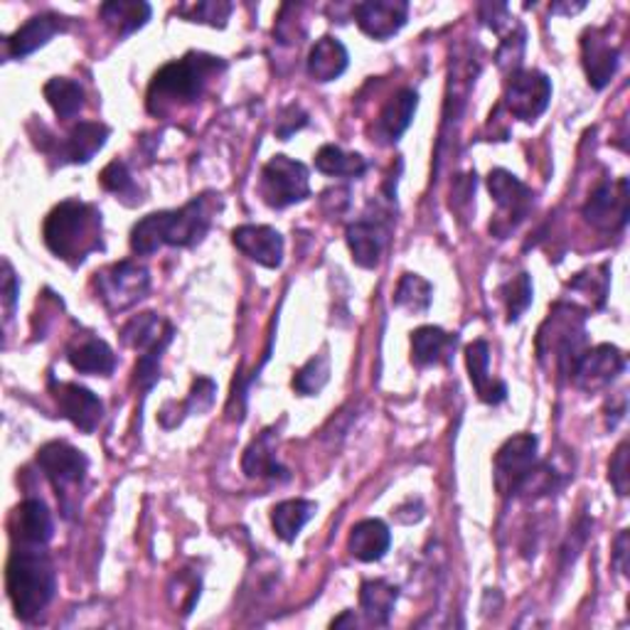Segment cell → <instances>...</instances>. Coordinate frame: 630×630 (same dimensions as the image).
<instances>
[{
    "instance_id": "obj_1",
    "label": "cell",
    "mask_w": 630,
    "mask_h": 630,
    "mask_svg": "<svg viewBox=\"0 0 630 630\" xmlns=\"http://www.w3.org/2000/svg\"><path fill=\"white\" fill-rule=\"evenodd\" d=\"M220 208V195H200V198L183 205L180 210L153 212L131 230V250L148 256L161 246H195L205 240L210 230L212 214Z\"/></svg>"
},
{
    "instance_id": "obj_2",
    "label": "cell",
    "mask_w": 630,
    "mask_h": 630,
    "mask_svg": "<svg viewBox=\"0 0 630 630\" xmlns=\"http://www.w3.org/2000/svg\"><path fill=\"white\" fill-rule=\"evenodd\" d=\"M5 588L20 621H35L45 611L57 592V574L43 546L15 544L5 566Z\"/></svg>"
},
{
    "instance_id": "obj_3",
    "label": "cell",
    "mask_w": 630,
    "mask_h": 630,
    "mask_svg": "<svg viewBox=\"0 0 630 630\" xmlns=\"http://www.w3.org/2000/svg\"><path fill=\"white\" fill-rule=\"evenodd\" d=\"M43 236L57 259L77 266L101 250V212L95 205L65 200L47 214Z\"/></svg>"
},
{
    "instance_id": "obj_4",
    "label": "cell",
    "mask_w": 630,
    "mask_h": 630,
    "mask_svg": "<svg viewBox=\"0 0 630 630\" xmlns=\"http://www.w3.org/2000/svg\"><path fill=\"white\" fill-rule=\"evenodd\" d=\"M224 69V62L220 57L190 53L183 59L168 62V65L156 71L148 89V111L163 117L175 107L192 104L202 97L205 87L217 71Z\"/></svg>"
},
{
    "instance_id": "obj_5",
    "label": "cell",
    "mask_w": 630,
    "mask_h": 630,
    "mask_svg": "<svg viewBox=\"0 0 630 630\" xmlns=\"http://www.w3.org/2000/svg\"><path fill=\"white\" fill-rule=\"evenodd\" d=\"M586 313L574 303H556L537 335V357L542 367L570 377L586 353Z\"/></svg>"
},
{
    "instance_id": "obj_6",
    "label": "cell",
    "mask_w": 630,
    "mask_h": 630,
    "mask_svg": "<svg viewBox=\"0 0 630 630\" xmlns=\"http://www.w3.org/2000/svg\"><path fill=\"white\" fill-rule=\"evenodd\" d=\"M97 298L111 313H121L146 298L151 288V274L136 262H119L95 274Z\"/></svg>"
},
{
    "instance_id": "obj_7",
    "label": "cell",
    "mask_w": 630,
    "mask_h": 630,
    "mask_svg": "<svg viewBox=\"0 0 630 630\" xmlns=\"http://www.w3.org/2000/svg\"><path fill=\"white\" fill-rule=\"evenodd\" d=\"M37 466L43 468L45 478L53 483L62 508L69 515V495H75L85 483L89 458L65 441H53L37 451Z\"/></svg>"
},
{
    "instance_id": "obj_8",
    "label": "cell",
    "mask_w": 630,
    "mask_h": 630,
    "mask_svg": "<svg viewBox=\"0 0 630 630\" xmlns=\"http://www.w3.org/2000/svg\"><path fill=\"white\" fill-rule=\"evenodd\" d=\"M259 192L268 208L284 210L296 202L311 198V183H308V168L301 161L288 156H274L264 165Z\"/></svg>"
},
{
    "instance_id": "obj_9",
    "label": "cell",
    "mask_w": 630,
    "mask_h": 630,
    "mask_svg": "<svg viewBox=\"0 0 630 630\" xmlns=\"http://www.w3.org/2000/svg\"><path fill=\"white\" fill-rule=\"evenodd\" d=\"M488 190L493 195L495 205H498V222L490 224V230L495 234L505 236L524 220L527 212L532 210L534 192L527 188L520 178H515L512 173L502 170V168L490 170Z\"/></svg>"
},
{
    "instance_id": "obj_10",
    "label": "cell",
    "mask_w": 630,
    "mask_h": 630,
    "mask_svg": "<svg viewBox=\"0 0 630 630\" xmlns=\"http://www.w3.org/2000/svg\"><path fill=\"white\" fill-rule=\"evenodd\" d=\"M537 446L540 441L532 433H518L502 443L495 453V488L500 495H515L524 480V475L532 471L537 463Z\"/></svg>"
},
{
    "instance_id": "obj_11",
    "label": "cell",
    "mask_w": 630,
    "mask_h": 630,
    "mask_svg": "<svg viewBox=\"0 0 630 630\" xmlns=\"http://www.w3.org/2000/svg\"><path fill=\"white\" fill-rule=\"evenodd\" d=\"M552 101V81L537 69L515 71L508 91H505V107L520 121H537Z\"/></svg>"
},
{
    "instance_id": "obj_12",
    "label": "cell",
    "mask_w": 630,
    "mask_h": 630,
    "mask_svg": "<svg viewBox=\"0 0 630 630\" xmlns=\"http://www.w3.org/2000/svg\"><path fill=\"white\" fill-rule=\"evenodd\" d=\"M49 389H53V397L57 401L62 417L75 423L79 431L91 433L99 427L101 419H104V405H101V399L87 387L75 385V382L53 379L49 382Z\"/></svg>"
},
{
    "instance_id": "obj_13",
    "label": "cell",
    "mask_w": 630,
    "mask_h": 630,
    "mask_svg": "<svg viewBox=\"0 0 630 630\" xmlns=\"http://www.w3.org/2000/svg\"><path fill=\"white\" fill-rule=\"evenodd\" d=\"M626 367V357L618 347L614 345H596L592 350H586L578 360V365L574 369V385L582 387L584 391H596L611 385V382L621 375Z\"/></svg>"
},
{
    "instance_id": "obj_14",
    "label": "cell",
    "mask_w": 630,
    "mask_h": 630,
    "mask_svg": "<svg viewBox=\"0 0 630 630\" xmlns=\"http://www.w3.org/2000/svg\"><path fill=\"white\" fill-rule=\"evenodd\" d=\"M586 222L598 230H618L628 222V180L601 183L584 205Z\"/></svg>"
},
{
    "instance_id": "obj_15",
    "label": "cell",
    "mask_w": 630,
    "mask_h": 630,
    "mask_svg": "<svg viewBox=\"0 0 630 630\" xmlns=\"http://www.w3.org/2000/svg\"><path fill=\"white\" fill-rule=\"evenodd\" d=\"M360 30L372 40L395 37L407 25L409 5L405 0H365L353 8Z\"/></svg>"
},
{
    "instance_id": "obj_16",
    "label": "cell",
    "mask_w": 630,
    "mask_h": 630,
    "mask_svg": "<svg viewBox=\"0 0 630 630\" xmlns=\"http://www.w3.org/2000/svg\"><path fill=\"white\" fill-rule=\"evenodd\" d=\"M232 242L244 256L266 268H278L284 262V236L274 226L242 224L232 232Z\"/></svg>"
},
{
    "instance_id": "obj_17",
    "label": "cell",
    "mask_w": 630,
    "mask_h": 630,
    "mask_svg": "<svg viewBox=\"0 0 630 630\" xmlns=\"http://www.w3.org/2000/svg\"><path fill=\"white\" fill-rule=\"evenodd\" d=\"M582 57L588 85L594 89H604L608 81L614 79L618 62H621V53H618V47H614L611 40L606 37V30L596 27L586 30L582 37Z\"/></svg>"
},
{
    "instance_id": "obj_18",
    "label": "cell",
    "mask_w": 630,
    "mask_h": 630,
    "mask_svg": "<svg viewBox=\"0 0 630 630\" xmlns=\"http://www.w3.org/2000/svg\"><path fill=\"white\" fill-rule=\"evenodd\" d=\"M53 515L43 500H25L18 505L13 520H10V534H13L15 544L45 546L53 540Z\"/></svg>"
},
{
    "instance_id": "obj_19",
    "label": "cell",
    "mask_w": 630,
    "mask_h": 630,
    "mask_svg": "<svg viewBox=\"0 0 630 630\" xmlns=\"http://www.w3.org/2000/svg\"><path fill=\"white\" fill-rule=\"evenodd\" d=\"M67 18H62L57 13H43L30 18L23 27H18L13 35L5 37V47L10 57H27L33 55L35 49L45 47L55 35L65 33L67 30Z\"/></svg>"
},
{
    "instance_id": "obj_20",
    "label": "cell",
    "mask_w": 630,
    "mask_h": 630,
    "mask_svg": "<svg viewBox=\"0 0 630 630\" xmlns=\"http://www.w3.org/2000/svg\"><path fill=\"white\" fill-rule=\"evenodd\" d=\"M458 347V335L446 330L423 325L411 333V363L419 367L449 365Z\"/></svg>"
},
{
    "instance_id": "obj_21",
    "label": "cell",
    "mask_w": 630,
    "mask_h": 630,
    "mask_svg": "<svg viewBox=\"0 0 630 630\" xmlns=\"http://www.w3.org/2000/svg\"><path fill=\"white\" fill-rule=\"evenodd\" d=\"M466 365L471 372V382L478 397L485 401V405H500L508 397V387L505 382H498L490 377L488 365H490V347L485 340H475L466 347Z\"/></svg>"
},
{
    "instance_id": "obj_22",
    "label": "cell",
    "mask_w": 630,
    "mask_h": 630,
    "mask_svg": "<svg viewBox=\"0 0 630 630\" xmlns=\"http://www.w3.org/2000/svg\"><path fill=\"white\" fill-rule=\"evenodd\" d=\"M274 429L262 431L250 446H246L242 456V471L250 478H272V480H288L291 475L278 463L276 446H274Z\"/></svg>"
},
{
    "instance_id": "obj_23",
    "label": "cell",
    "mask_w": 630,
    "mask_h": 630,
    "mask_svg": "<svg viewBox=\"0 0 630 630\" xmlns=\"http://www.w3.org/2000/svg\"><path fill=\"white\" fill-rule=\"evenodd\" d=\"M173 335H175L173 325L158 313L133 316L129 323L121 328L123 345L139 350V353H146V350H153L163 343H170Z\"/></svg>"
},
{
    "instance_id": "obj_24",
    "label": "cell",
    "mask_w": 630,
    "mask_h": 630,
    "mask_svg": "<svg viewBox=\"0 0 630 630\" xmlns=\"http://www.w3.org/2000/svg\"><path fill=\"white\" fill-rule=\"evenodd\" d=\"M391 532L382 520H363L357 522L347 537V552L357 562H379L389 552Z\"/></svg>"
},
{
    "instance_id": "obj_25",
    "label": "cell",
    "mask_w": 630,
    "mask_h": 630,
    "mask_svg": "<svg viewBox=\"0 0 630 630\" xmlns=\"http://www.w3.org/2000/svg\"><path fill=\"white\" fill-rule=\"evenodd\" d=\"M347 246L353 254V262L363 268H375L379 264V256L385 252L387 244V230L379 222L360 220L347 226Z\"/></svg>"
},
{
    "instance_id": "obj_26",
    "label": "cell",
    "mask_w": 630,
    "mask_h": 630,
    "mask_svg": "<svg viewBox=\"0 0 630 630\" xmlns=\"http://www.w3.org/2000/svg\"><path fill=\"white\" fill-rule=\"evenodd\" d=\"M347 49L340 43L338 37H320L313 45L311 55H308V75H311L316 81H335L338 77L345 75L347 69Z\"/></svg>"
},
{
    "instance_id": "obj_27",
    "label": "cell",
    "mask_w": 630,
    "mask_h": 630,
    "mask_svg": "<svg viewBox=\"0 0 630 630\" xmlns=\"http://www.w3.org/2000/svg\"><path fill=\"white\" fill-rule=\"evenodd\" d=\"M419 107V95L411 89H401L397 97L389 99V104L382 109L379 121H377V133L382 139H387L389 143L399 141L405 136V131L415 121V113Z\"/></svg>"
},
{
    "instance_id": "obj_28",
    "label": "cell",
    "mask_w": 630,
    "mask_h": 630,
    "mask_svg": "<svg viewBox=\"0 0 630 630\" xmlns=\"http://www.w3.org/2000/svg\"><path fill=\"white\" fill-rule=\"evenodd\" d=\"M109 126L97 121H81L69 131V136L62 146V158L67 163H89L97 153L104 148L109 139Z\"/></svg>"
},
{
    "instance_id": "obj_29",
    "label": "cell",
    "mask_w": 630,
    "mask_h": 630,
    "mask_svg": "<svg viewBox=\"0 0 630 630\" xmlns=\"http://www.w3.org/2000/svg\"><path fill=\"white\" fill-rule=\"evenodd\" d=\"M397 598L399 588L385 582V578H369V582L360 586V606H363L367 621L375 626L389 623V616L395 611Z\"/></svg>"
},
{
    "instance_id": "obj_30",
    "label": "cell",
    "mask_w": 630,
    "mask_h": 630,
    "mask_svg": "<svg viewBox=\"0 0 630 630\" xmlns=\"http://www.w3.org/2000/svg\"><path fill=\"white\" fill-rule=\"evenodd\" d=\"M69 365L85 375H111L117 367V355L109 347V343L99 338H87L79 345L69 347Z\"/></svg>"
},
{
    "instance_id": "obj_31",
    "label": "cell",
    "mask_w": 630,
    "mask_h": 630,
    "mask_svg": "<svg viewBox=\"0 0 630 630\" xmlns=\"http://www.w3.org/2000/svg\"><path fill=\"white\" fill-rule=\"evenodd\" d=\"M318 512V505L313 500H284L272 510V524L274 532L281 537L284 542H294L301 534L303 527L313 520Z\"/></svg>"
},
{
    "instance_id": "obj_32",
    "label": "cell",
    "mask_w": 630,
    "mask_h": 630,
    "mask_svg": "<svg viewBox=\"0 0 630 630\" xmlns=\"http://www.w3.org/2000/svg\"><path fill=\"white\" fill-rule=\"evenodd\" d=\"M101 18H104L121 37H126L148 23L151 5L141 3V0L139 3L136 0H133V3L131 0H113V3L101 5Z\"/></svg>"
},
{
    "instance_id": "obj_33",
    "label": "cell",
    "mask_w": 630,
    "mask_h": 630,
    "mask_svg": "<svg viewBox=\"0 0 630 630\" xmlns=\"http://www.w3.org/2000/svg\"><path fill=\"white\" fill-rule=\"evenodd\" d=\"M316 168L330 178H360L367 170V161L360 153H347L328 143L316 153Z\"/></svg>"
},
{
    "instance_id": "obj_34",
    "label": "cell",
    "mask_w": 630,
    "mask_h": 630,
    "mask_svg": "<svg viewBox=\"0 0 630 630\" xmlns=\"http://www.w3.org/2000/svg\"><path fill=\"white\" fill-rule=\"evenodd\" d=\"M45 99L53 107L59 119H75L77 113L85 107V89L79 87V81L55 77L45 85Z\"/></svg>"
},
{
    "instance_id": "obj_35",
    "label": "cell",
    "mask_w": 630,
    "mask_h": 630,
    "mask_svg": "<svg viewBox=\"0 0 630 630\" xmlns=\"http://www.w3.org/2000/svg\"><path fill=\"white\" fill-rule=\"evenodd\" d=\"M433 301V286L419 274H405L395 291V306L407 313H427Z\"/></svg>"
},
{
    "instance_id": "obj_36",
    "label": "cell",
    "mask_w": 630,
    "mask_h": 630,
    "mask_svg": "<svg viewBox=\"0 0 630 630\" xmlns=\"http://www.w3.org/2000/svg\"><path fill=\"white\" fill-rule=\"evenodd\" d=\"M328 379H330V357L316 355L296 372L294 389L303 397H316L318 391L328 385Z\"/></svg>"
},
{
    "instance_id": "obj_37",
    "label": "cell",
    "mask_w": 630,
    "mask_h": 630,
    "mask_svg": "<svg viewBox=\"0 0 630 630\" xmlns=\"http://www.w3.org/2000/svg\"><path fill=\"white\" fill-rule=\"evenodd\" d=\"M234 5L224 3V0H202V3L192 5H180L178 13L190 20V23H205L212 27H224L226 20H230Z\"/></svg>"
},
{
    "instance_id": "obj_38",
    "label": "cell",
    "mask_w": 630,
    "mask_h": 630,
    "mask_svg": "<svg viewBox=\"0 0 630 630\" xmlns=\"http://www.w3.org/2000/svg\"><path fill=\"white\" fill-rule=\"evenodd\" d=\"M532 296H534V288H532V278L530 274H518L512 278V281L505 284L502 288V298H505V306H508V320L515 323V320H520V316L527 311V308L532 306Z\"/></svg>"
},
{
    "instance_id": "obj_39",
    "label": "cell",
    "mask_w": 630,
    "mask_h": 630,
    "mask_svg": "<svg viewBox=\"0 0 630 630\" xmlns=\"http://www.w3.org/2000/svg\"><path fill=\"white\" fill-rule=\"evenodd\" d=\"M101 188L119 195V198H136L139 188L136 183H133L131 173H129V165L123 161H111L104 170H101Z\"/></svg>"
},
{
    "instance_id": "obj_40",
    "label": "cell",
    "mask_w": 630,
    "mask_h": 630,
    "mask_svg": "<svg viewBox=\"0 0 630 630\" xmlns=\"http://www.w3.org/2000/svg\"><path fill=\"white\" fill-rule=\"evenodd\" d=\"M572 291H582L588 298H596V306H604L606 294H608V264H601L596 268H588V272L578 274L574 281H570Z\"/></svg>"
},
{
    "instance_id": "obj_41",
    "label": "cell",
    "mask_w": 630,
    "mask_h": 630,
    "mask_svg": "<svg viewBox=\"0 0 630 630\" xmlns=\"http://www.w3.org/2000/svg\"><path fill=\"white\" fill-rule=\"evenodd\" d=\"M170 343H163L158 347H153V350H146L139 357V363H136V369H133V375H136V385L141 391H151L153 385L161 379V357L165 350H168Z\"/></svg>"
},
{
    "instance_id": "obj_42",
    "label": "cell",
    "mask_w": 630,
    "mask_h": 630,
    "mask_svg": "<svg viewBox=\"0 0 630 630\" xmlns=\"http://www.w3.org/2000/svg\"><path fill=\"white\" fill-rule=\"evenodd\" d=\"M214 395H217V387H214L212 379H208V377L195 379L192 389H190V397L183 405L185 417H188V415H205V411H208L214 405Z\"/></svg>"
},
{
    "instance_id": "obj_43",
    "label": "cell",
    "mask_w": 630,
    "mask_h": 630,
    "mask_svg": "<svg viewBox=\"0 0 630 630\" xmlns=\"http://www.w3.org/2000/svg\"><path fill=\"white\" fill-rule=\"evenodd\" d=\"M608 480H611L618 495H628V443L626 441L616 449L611 463H608Z\"/></svg>"
},
{
    "instance_id": "obj_44",
    "label": "cell",
    "mask_w": 630,
    "mask_h": 630,
    "mask_svg": "<svg viewBox=\"0 0 630 630\" xmlns=\"http://www.w3.org/2000/svg\"><path fill=\"white\" fill-rule=\"evenodd\" d=\"M522 49H524V33H520L518 37L505 40L502 47L498 49V65H500V69L518 71L520 62H522Z\"/></svg>"
},
{
    "instance_id": "obj_45",
    "label": "cell",
    "mask_w": 630,
    "mask_h": 630,
    "mask_svg": "<svg viewBox=\"0 0 630 630\" xmlns=\"http://www.w3.org/2000/svg\"><path fill=\"white\" fill-rule=\"evenodd\" d=\"M308 123V117L306 113L298 109L296 104L294 107H288L284 113H281V119L276 121V133H278V139L281 141H288L294 136L296 131H301L303 126Z\"/></svg>"
},
{
    "instance_id": "obj_46",
    "label": "cell",
    "mask_w": 630,
    "mask_h": 630,
    "mask_svg": "<svg viewBox=\"0 0 630 630\" xmlns=\"http://www.w3.org/2000/svg\"><path fill=\"white\" fill-rule=\"evenodd\" d=\"M18 294H20V284H18L15 274H13V266L5 262L3 264V301H5L8 311H13V308H15Z\"/></svg>"
},
{
    "instance_id": "obj_47",
    "label": "cell",
    "mask_w": 630,
    "mask_h": 630,
    "mask_svg": "<svg viewBox=\"0 0 630 630\" xmlns=\"http://www.w3.org/2000/svg\"><path fill=\"white\" fill-rule=\"evenodd\" d=\"M626 556H628V530H623L621 534H618V540H616V554H614V562H616L618 570H621V574H628Z\"/></svg>"
},
{
    "instance_id": "obj_48",
    "label": "cell",
    "mask_w": 630,
    "mask_h": 630,
    "mask_svg": "<svg viewBox=\"0 0 630 630\" xmlns=\"http://www.w3.org/2000/svg\"><path fill=\"white\" fill-rule=\"evenodd\" d=\"M578 10H584V3H576V5H552V13H578Z\"/></svg>"
}]
</instances>
